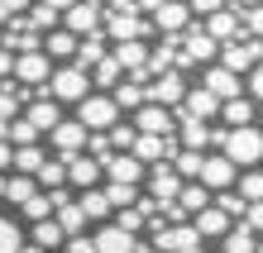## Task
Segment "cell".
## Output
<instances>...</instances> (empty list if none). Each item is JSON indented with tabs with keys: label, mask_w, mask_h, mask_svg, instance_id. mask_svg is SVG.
Segmentation results:
<instances>
[{
	"label": "cell",
	"mask_w": 263,
	"mask_h": 253,
	"mask_svg": "<svg viewBox=\"0 0 263 253\" xmlns=\"http://www.w3.org/2000/svg\"><path fill=\"white\" fill-rule=\"evenodd\" d=\"M101 163H96V158H91V153H82V158H72V163H67V186H77V191H91V186H96L101 182Z\"/></svg>",
	"instance_id": "d6986e66"
},
{
	"label": "cell",
	"mask_w": 263,
	"mask_h": 253,
	"mask_svg": "<svg viewBox=\"0 0 263 253\" xmlns=\"http://www.w3.org/2000/svg\"><path fill=\"white\" fill-rule=\"evenodd\" d=\"M110 53H115V62H120L125 72H139V67L148 62V43H144V38H120Z\"/></svg>",
	"instance_id": "484cf974"
},
{
	"label": "cell",
	"mask_w": 263,
	"mask_h": 253,
	"mask_svg": "<svg viewBox=\"0 0 263 253\" xmlns=\"http://www.w3.org/2000/svg\"><path fill=\"white\" fill-rule=\"evenodd\" d=\"M134 234L125 225H115V220H105V225L96 229V253H134Z\"/></svg>",
	"instance_id": "e0dca14e"
},
{
	"label": "cell",
	"mask_w": 263,
	"mask_h": 253,
	"mask_svg": "<svg viewBox=\"0 0 263 253\" xmlns=\"http://www.w3.org/2000/svg\"><path fill=\"white\" fill-rule=\"evenodd\" d=\"M249 96L263 101V62H258V67H249Z\"/></svg>",
	"instance_id": "816d5d0a"
},
{
	"label": "cell",
	"mask_w": 263,
	"mask_h": 253,
	"mask_svg": "<svg viewBox=\"0 0 263 253\" xmlns=\"http://www.w3.org/2000/svg\"><path fill=\"white\" fill-rule=\"evenodd\" d=\"M134 124H139V134H173L177 129V115L167 105H158V101H144L134 110Z\"/></svg>",
	"instance_id": "30bf717a"
},
{
	"label": "cell",
	"mask_w": 263,
	"mask_h": 253,
	"mask_svg": "<svg viewBox=\"0 0 263 253\" xmlns=\"http://www.w3.org/2000/svg\"><path fill=\"white\" fill-rule=\"evenodd\" d=\"M10 167H14V144L0 139V172H10Z\"/></svg>",
	"instance_id": "db71d44e"
},
{
	"label": "cell",
	"mask_w": 263,
	"mask_h": 253,
	"mask_svg": "<svg viewBox=\"0 0 263 253\" xmlns=\"http://www.w3.org/2000/svg\"><path fill=\"white\" fill-rule=\"evenodd\" d=\"M120 82H125V67L115 62V53H110V57H101L96 67H91V86H101V91H115Z\"/></svg>",
	"instance_id": "f1b7e54d"
},
{
	"label": "cell",
	"mask_w": 263,
	"mask_h": 253,
	"mask_svg": "<svg viewBox=\"0 0 263 253\" xmlns=\"http://www.w3.org/2000/svg\"><path fill=\"white\" fill-rule=\"evenodd\" d=\"M86 139H91V129H86L82 120H63V124L48 134V144H53V153L63 158V163H72V158L86 153Z\"/></svg>",
	"instance_id": "5b68a950"
},
{
	"label": "cell",
	"mask_w": 263,
	"mask_h": 253,
	"mask_svg": "<svg viewBox=\"0 0 263 253\" xmlns=\"http://www.w3.org/2000/svg\"><path fill=\"white\" fill-rule=\"evenodd\" d=\"M5 76H14V53L0 48V82H5Z\"/></svg>",
	"instance_id": "11a10c76"
},
{
	"label": "cell",
	"mask_w": 263,
	"mask_h": 253,
	"mask_svg": "<svg viewBox=\"0 0 263 253\" xmlns=\"http://www.w3.org/2000/svg\"><path fill=\"white\" fill-rule=\"evenodd\" d=\"M48 76H53V57L43 53V48H34V53H20L14 57V82L20 86H48Z\"/></svg>",
	"instance_id": "52a82bcc"
},
{
	"label": "cell",
	"mask_w": 263,
	"mask_h": 253,
	"mask_svg": "<svg viewBox=\"0 0 263 253\" xmlns=\"http://www.w3.org/2000/svg\"><path fill=\"white\" fill-rule=\"evenodd\" d=\"M43 5H53V10H63V14H67V10L77 5V0H43Z\"/></svg>",
	"instance_id": "680465c9"
},
{
	"label": "cell",
	"mask_w": 263,
	"mask_h": 253,
	"mask_svg": "<svg viewBox=\"0 0 263 253\" xmlns=\"http://www.w3.org/2000/svg\"><path fill=\"white\" fill-rule=\"evenodd\" d=\"M105 134H110L115 153H129V148L139 144V124H125V120H120V124H110V129H105Z\"/></svg>",
	"instance_id": "60d3db41"
},
{
	"label": "cell",
	"mask_w": 263,
	"mask_h": 253,
	"mask_svg": "<svg viewBox=\"0 0 263 253\" xmlns=\"http://www.w3.org/2000/svg\"><path fill=\"white\" fill-rule=\"evenodd\" d=\"M105 196H110V205H115V210H125V205H139V186L110 182V186H105Z\"/></svg>",
	"instance_id": "f6af8a7d"
},
{
	"label": "cell",
	"mask_w": 263,
	"mask_h": 253,
	"mask_svg": "<svg viewBox=\"0 0 263 253\" xmlns=\"http://www.w3.org/2000/svg\"><path fill=\"white\" fill-rule=\"evenodd\" d=\"M182 48H187L192 62H211V57H220V43H215L201 24H187V29H182Z\"/></svg>",
	"instance_id": "2e32d148"
},
{
	"label": "cell",
	"mask_w": 263,
	"mask_h": 253,
	"mask_svg": "<svg viewBox=\"0 0 263 253\" xmlns=\"http://www.w3.org/2000/svg\"><path fill=\"white\" fill-rule=\"evenodd\" d=\"M24 120H29V124H34V129H39V134H43V129H48V134H53V129H58V124H63V105H58L53 96H39V101H29V110H24Z\"/></svg>",
	"instance_id": "ac0fdd59"
},
{
	"label": "cell",
	"mask_w": 263,
	"mask_h": 253,
	"mask_svg": "<svg viewBox=\"0 0 263 253\" xmlns=\"http://www.w3.org/2000/svg\"><path fill=\"white\" fill-rule=\"evenodd\" d=\"M148 229H153V248H158V253H182V248L201 244V229L192 225V220H187V225H163V220L153 215Z\"/></svg>",
	"instance_id": "277c9868"
},
{
	"label": "cell",
	"mask_w": 263,
	"mask_h": 253,
	"mask_svg": "<svg viewBox=\"0 0 263 253\" xmlns=\"http://www.w3.org/2000/svg\"><path fill=\"white\" fill-rule=\"evenodd\" d=\"M120 115H125V110L115 105L110 91H91L86 101H77V120H82L91 134H96V129H110V124H120Z\"/></svg>",
	"instance_id": "3957f363"
},
{
	"label": "cell",
	"mask_w": 263,
	"mask_h": 253,
	"mask_svg": "<svg viewBox=\"0 0 263 253\" xmlns=\"http://www.w3.org/2000/svg\"><path fill=\"white\" fill-rule=\"evenodd\" d=\"M20 215L29 220V225H34V220H48V215H53V196H48V191H39V196H29V201L20 205Z\"/></svg>",
	"instance_id": "ab89813d"
},
{
	"label": "cell",
	"mask_w": 263,
	"mask_h": 253,
	"mask_svg": "<svg viewBox=\"0 0 263 253\" xmlns=\"http://www.w3.org/2000/svg\"><path fill=\"white\" fill-rule=\"evenodd\" d=\"M192 225L201 229V239H225V234H230V215L211 201L206 210H196V215H192Z\"/></svg>",
	"instance_id": "44dd1931"
},
{
	"label": "cell",
	"mask_w": 263,
	"mask_h": 253,
	"mask_svg": "<svg viewBox=\"0 0 263 253\" xmlns=\"http://www.w3.org/2000/svg\"><path fill=\"white\" fill-rule=\"evenodd\" d=\"M258 253H263V244H258Z\"/></svg>",
	"instance_id": "03108f58"
},
{
	"label": "cell",
	"mask_w": 263,
	"mask_h": 253,
	"mask_svg": "<svg viewBox=\"0 0 263 253\" xmlns=\"http://www.w3.org/2000/svg\"><path fill=\"white\" fill-rule=\"evenodd\" d=\"M187 24H192V5L187 0H163V5L153 10V29H158V34H182Z\"/></svg>",
	"instance_id": "4fadbf2b"
},
{
	"label": "cell",
	"mask_w": 263,
	"mask_h": 253,
	"mask_svg": "<svg viewBox=\"0 0 263 253\" xmlns=\"http://www.w3.org/2000/svg\"><path fill=\"white\" fill-rule=\"evenodd\" d=\"M244 225H249L254 234H263V201H254L249 210H244Z\"/></svg>",
	"instance_id": "f907efd6"
},
{
	"label": "cell",
	"mask_w": 263,
	"mask_h": 253,
	"mask_svg": "<svg viewBox=\"0 0 263 253\" xmlns=\"http://www.w3.org/2000/svg\"><path fill=\"white\" fill-rule=\"evenodd\" d=\"M58 14H63V10H53V5H43V0H34V5H29V24H34V29H58Z\"/></svg>",
	"instance_id": "ee69618b"
},
{
	"label": "cell",
	"mask_w": 263,
	"mask_h": 253,
	"mask_svg": "<svg viewBox=\"0 0 263 253\" xmlns=\"http://www.w3.org/2000/svg\"><path fill=\"white\" fill-rule=\"evenodd\" d=\"M173 115H177V124L182 120H211V115H220V96H211L206 86H187V101H182Z\"/></svg>",
	"instance_id": "9c48e42d"
},
{
	"label": "cell",
	"mask_w": 263,
	"mask_h": 253,
	"mask_svg": "<svg viewBox=\"0 0 263 253\" xmlns=\"http://www.w3.org/2000/svg\"><path fill=\"white\" fill-rule=\"evenodd\" d=\"M244 29H249V38H263V5H254L244 14Z\"/></svg>",
	"instance_id": "681fc988"
},
{
	"label": "cell",
	"mask_w": 263,
	"mask_h": 253,
	"mask_svg": "<svg viewBox=\"0 0 263 253\" xmlns=\"http://www.w3.org/2000/svg\"><path fill=\"white\" fill-rule=\"evenodd\" d=\"M39 96H53L58 105H77L91 96V72L77 67V62H67V67H53L48 86H39Z\"/></svg>",
	"instance_id": "6da1fadb"
},
{
	"label": "cell",
	"mask_w": 263,
	"mask_h": 253,
	"mask_svg": "<svg viewBox=\"0 0 263 253\" xmlns=\"http://www.w3.org/2000/svg\"><path fill=\"white\" fill-rule=\"evenodd\" d=\"M182 253H206V248H201V244H192V248H182Z\"/></svg>",
	"instance_id": "be15d7a7"
},
{
	"label": "cell",
	"mask_w": 263,
	"mask_h": 253,
	"mask_svg": "<svg viewBox=\"0 0 263 253\" xmlns=\"http://www.w3.org/2000/svg\"><path fill=\"white\" fill-rule=\"evenodd\" d=\"M220 153H225L235 167H254V163H263V129H258V124H239V129H230Z\"/></svg>",
	"instance_id": "7a4b0ae2"
},
{
	"label": "cell",
	"mask_w": 263,
	"mask_h": 253,
	"mask_svg": "<svg viewBox=\"0 0 263 253\" xmlns=\"http://www.w3.org/2000/svg\"><path fill=\"white\" fill-rule=\"evenodd\" d=\"M263 62V38H235V43H220V67H230V72H249V67H258Z\"/></svg>",
	"instance_id": "8992f818"
},
{
	"label": "cell",
	"mask_w": 263,
	"mask_h": 253,
	"mask_svg": "<svg viewBox=\"0 0 263 253\" xmlns=\"http://www.w3.org/2000/svg\"><path fill=\"white\" fill-rule=\"evenodd\" d=\"M239 196L244 201H263V172H244V177H239Z\"/></svg>",
	"instance_id": "bcb514c9"
},
{
	"label": "cell",
	"mask_w": 263,
	"mask_h": 253,
	"mask_svg": "<svg viewBox=\"0 0 263 253\" xmlns=\"http://www.w3.org/2000/svg\"><path fill=\"white\" fill-rule=\"evenodd\" d=\"M134 253H158V248H153V244H139V248H134Z\"/></svg>",
	"instance_id": "6125c7cd"
},
{
	"label": "cell",
	"mask_w": 263,
	"mask_h": 253,
	"mask_svg": "<svg viewBox=\"0 0 263 253\" xmlns=\"http://www.w3.org/2000/svg\"><path fill=\"white\" fill-rule=\"evenodd\" d=\"M148 101H158L167 110H177L182 101H187V82H182V72H158L148 82Z\"/></svg>",
	"instance_id": "8fae6325"
},
{
	"label": "cell",
	"mask_w": 263,
	"mask_h": 253,
	"mask_svg": "<svg viewBox=\"0 0 263 253\" xmlns=\"http://www.w3.org/2000/svg\"><path fill=\"white\" fill-rule=\"evenodd\" d=\"M158 5H163V0H134V10H148V14L158 10Z\"/></svg>",
	"instance_id": "6f0895ef"
},
{
	"label": "cell",
	"mask_w": 263,
	"mask_h": 253,
	"mask_svg": "<svg viewBox=\"0 0 263 253\" xmlns=\"http://www.w3.org/2000/svg\"><path fill=\"white\" fill-rule=\"evenodd\" d=\"M63 20H67L63 29H72L77 38H86V34H96V29L105 24V5H101V0H77Z\"/></svg>",
	"instance_id": "ba28073f"
},
{
	"label": "cell",
	"mask_w": 263,
	"mask_h": 253,
	"mask_svg": "<svg viewBox=\"0 0 263 253\" xmlns=\"http://www.w3.org/2000/svg\"><path fill=\"white\" fill-rule=\"evenodd\" d=\"M244 10H215V14H206V34L215 38V43H235V38H244V20H239Z\"/></svg>",
	"instance_id": "5bb4252c"
},
{
	"label": "cell",
	"mask_w": 263,
	"mask_h": 253,
	"mask_svg": "<svg viewBox=\"0 0 263 253\" xmlns=\"http://www.w3.org/2000/svg\"><path fill=\"white\" fill-rule=\"evenodd\" d=\"M43 186H39V177H29V172H10V182H5V201L10 205H24L29 196H39Z\"/></svg>",
	"instance_id": "83f0119b"
},
{
	"label": "cell",
	"mask_w": 263,
	"mask_h": 253,
	"mask_svg": "<svg viewBox=\"0 0 263 253\" xmlns=\"http://www.w3.org/2000/svg\"><path fill=\"white\" fill-rule=\"evenodd\" d=\"M201 186H211V191H230L235 186V163H230L225 153H215V158H201Z\"/></svg>",
	"instance_id": "7c38bea8"
},
{
	"label": "cell",
	"mask_w": 263,
	"mask_h": 253,
	"mask_svg": "<svg viewBox=\"0 0 263 253\" xmlns=\"http://www.w3.org/2000/svg\"><path fill=\"white\" fill-rule=\"evenodd\" d=\"M201 86H206L211 96H220V101H235V96H239V72H230V67H211L206 76H201Z\"/></svg>",
	"instance_id": "7402d4cb"
},
{
	"label": "cell",
	"mask_w": 263,
	"mask_h": 253,
	"mask_svg": "<svg viewBox=\"0 0 263 253\" xmlns=\"http://www.w3.org/2000/svg\"><path fill=\"white\" fill-rule=\"evenodd\" d=\"M43 158H48V153H43L39 144H29V148H14V167H10V172H29V177H34V172L43 167Z\"/></svg>",
	"instance_id": "f35d334b"
},
{
	"label": "cell",
	"mask_w": 263,
	"mask_h": 253,
	"mask_svg": "<svg viewBox=\"0 0 263 253\" xmlns=\"http://www.w3.org/2000/svg\"><path fill=\"white\" fill-rule=\"evenodd\" d=\"M77 43H82V38H77L72 29L58 24V29H48V34H43V53L58 57V62H67V57H77Z\"/></svg>",
	"instance_id": "cb8c5ba5"
},
{
	"label": "cell",
	"mask_w": 263,
	"mask_h": 253,
	"mask_svg": "<svg viewBox=\"0 0 263 253\" xmlns=\"http://www.w3.org/2000/svg\"><path fill=\"white\" fill-rule=\"evenodd\" d=\"M24 244H29V229L20 225V220L0 215V253H20Z\"/></svg>",
	"instance_id": "4dcf8cb0"
},
{
	"label": "cell",
	"mask_w": 263,
	"mask_h": 253,
	"mask_svg": "<svg viewBox=\"0 0 263 253\" xmlns=\"http://www.w3.org/2000/svg\"><path fill=\"white\" fill-rule=\"evenodd\" d=\"M29 5L34 0H0V24H10L14 14H29Z\"/></svg>",
	"instance_id": "7dc6e473"
},
{
	"label": "cell",
	"mask_w": 263,
	"mask_h": 253,
	"mask_svg": "<svg viewBox=\"0 0 263 253\" xmlns=\"http://www.w3.org/2000/svg\"><path fill=\"white\" fill-rule=\"evenodd\" d=\"M29 244H39V248H63L67 244V234H63V225H58V220L48 215V220H34V225H29Z\"/></svg>",
	"instance_id": "d4e9b609"
},
{
	"label": "cell",
	"mask_w": 263,
	"mask_h": 253,
	"mask_svg": "<svg viewBox=\"0 0 263 253\" xmlns=\"http://www.w3.org/2000/svg\"><path fill=\"white\" fill-rule=\"evenodd\" d=\"M5 182H10V172H0V201H5Z\"/></svg>",
	"instance_id": "94428289"
},
{
	"label": "cell",
	"mask_w": 263,
	"mask_h": 253,
	"mask_svg": "<svg viewBox=\"0 0 263 253\" xmlns=\"http://www.w3.org/2000/svg\"><path fill=\"white\" fill-rule=\"evenodd\" d=\"M10 144H14V148H29V144H39V129H34L29 120H20V115H14V120H10Z\"/></svg>",
	"instance_id": "7bdbcfd3"
},
{
	"label": "cell",
	"mask_w": 263,
	"mask_h": 253,
	"mask_svg": "<svg viewBox=\"0 0 263 253\" xmlns=\"http://www.w3.org/2000/svg\"><path fill=\"white\" fill-rule=\"evenodd\" d=\"M211 201H215V205H220V210H225V215H230V220H235V215H239V220H244V210H249V201H244V196H239V191H235V186H230V191H215V196H211Z\"/></svg>",
	"instance_id": "b9f144b4"
},
{
	"label": "cell",
	"mask_w": 263,
	"mask_h": 253,
	"mask_svg": "<svg viewBox=\"0 0 263 253\" xmlns=\"http://www.w3.org/2000/svg\"><path fill=\"white\" fill-rule=\"evenodd\" d=\"M53 220L63 225V234H82V225H86V210H82L77 201H67V205H58V210H53Z\"/></svg>",
	"instance_id": "74e56055"
},
{
	"label": "cell",
	"mask_w": 263,
	"mask_h": 253,
	"mask_svg": "<svg viewBox=\"0 0 263 253\" xmlns=\"http://www.w3.org/2000/svg\"><path fill=\"white\" fill-rule=\"evenodd\" d=\"M20 253H48V248H39V244H24V248H20Z\"/></svg>",
	"instance_id": "91938a15"
},
{
	"label": "cell",
	"mask_w": 263,
	"mask_h": 253,
	"mask_svg": "<svg viewBox=\"0 0 263 253\" xmlns=\"http://www.w3.org/2000/svg\"><path fill=\"white\" fill-rule=\"evenodd\" d=\"M187 5H192V14H215L225 0H187Z\"/></svg>",
	"instance_id": "f5cc1de1"
},
{
	"label": "cell",
	"mask_w": 263,
	"mask_h": 253,
	"mask_svg": "<svg viewBox=\"0 0 263 253\" xmlns=\"http://www.w3.org/2000/svg\"><path fill=\"white\" fill-rule=\"evenodd\" d=\"M34 177H39L43 191H53V186H67V163H63V158H43V167L34 172Z\"/></svg>",
	"instance_id": "836d02e7"
},
{
	"label": "cell",
	"mask_w": 263,
	"mask_h": 253,
	"mask_svg": "<svg viewBox=\"0 0 263 253\" xmlns=\"http://www.w3.org/2000/svg\"><path fill=\"white\" fill-rule=\"evenodd\" d=\"M110 96H115V105H120V110H139V105L148 101V86H139L134 76H125V82H120Z\"/></svg>",
	"instance_id": "1f68e13d"
},
{
	"label": "cell",
	"mask_w": 263,
	"mask_h": 253,
	"mask_svg": "<svg viewBox=\"0 0 263 253\" xmlns=\"http://www.w3.org/2000/svg\"><path fill=\"white\" fill-rule=\"evenodd\" d=\"M177 144L201 153V148L211 144V129H206V120H182V134H177Z\"/></svg>",
	"instance_id": "e575fe53"
},
{
	"label": "cell",
	"mask_w": 263,
	"mask_h": 253,
	"mask_svg": "<svg viewBox=\"0 0 263 253\" xmlns=\"http://www.w3.org/2000/svg\"><path fill=\"white\" fill-rule=\"evenodd\" d=\"M77 205L86 210V220H101V225H105V220H110V210H115L110 196H105V186H91V191H82V201H77Z\"/></svg>",
	"instance_id": "f546056e"
},
{
	"label": "cell",
	"mask_w": 263,
	"mask_h": 253,
	"mask_svg": "<svg viewBox=\"0 0 263 253\" xmlns=\"http://www.w3.org/2000/svg\"><path fill=\"white\" fill-rule=\"evenodd\" d=\"M201 158H206V153H196V148H177L167 163L177 167V177H182V182H196V177H201Z\"/></svg>",
	"instance_id": "d6a6232c"
},
{
	"label": "cell",
	"mask_w": 263,
	"mask_h": 253,
	"mask_svg": "<svg viewBox=\"0 0 263 253\" xmlns=\"http://www.w3.org/2000/svg\"><path fill=\"white\" fill-rule=\"evenodd\" d=\"M63 253H96V239H86V234H67Z\"/></svg>",
	"instance_id": "c3c4849f"
},
{
	"label": "cell",
	"mask_w": 263,
	"mask_h": 253,
	"mask_svg": "<svg viewBox=\"0 0 263 253\" xmlns=\"http://www.w3.org/2000/svg\"><path fill=\"white\" fill-rule=\"evenodd\" d=\"M144 167L148 163H139L134 153H115L110 163H105V177H110V182H125V186H139V182H144Z\"/></svg>",
	"instance_id": "ffe728a7"
},
{
	"label": "cell",
	"mask_w": 263,
	"mask_h": 253,
	"mask_svg": "<svg viewBox=\"0 0 263 253\" xmlns=\"http://www.w3.org/2000/svg\"><path fill=\"white\" fill-rule=\"evenodd\" d=\"M105 38H110L105 29H96V34H86L82 43H77V57H72V62H77V67H86V72H91V67H96L101 57H110V48H105Z\"/></svg>",
	"instance_id": "603a6c76"
},
{
	"label": "cell",
	"mask_w": 263,
	"mask_h": 253,
	"mask_svg": "<svg viewBox=\"0 0 263 253\" xmlns=\"http://www.w3.org/2000/svg\"><path fill=\"white\" fill-rule=\"evenodd\" d=\"M258 129H263V110H258Z\"/></svg>",
	"instance_id": "e7e4bbea"
},
{
	"label": "cell",
	"mask_w": 263,
	"mask_h": 253,
	"mask_svg": "<svg viewBox=\"0 0 263 253\" xmlns=\"http://www.w3.org/2000/svg\"><path fill=\"white\" fill-rule=\"evenodd\" d=\"M211 196H215V191H211V186H201V182H182V191H177V201L187 205L192 215H196V210H206Z\"/></svg>",
	"instance_id": "d590c367"
},
{
	"label": "cell",
	"mask_w": 263,
	"mask_h": 253,
	"mask_svg": "<svg viewBox=\"0 0 263 253\" xmlns=\"http://www.w3.org/2000/svg\"><path fill=\"white\" fill-rule=\"evenodd\" d=\"M148 191H153V201H177V191H182V177H177V167L173 163H153V172H148Z\"/></svg>",
	"instance_id": "9a60e30c"
},
{
	"label": "cell",
	"mask_w": 263,
	"mask_h": 253,
	"mask_svg": "<svg viewBox=\"0 0 263 253\" xmlns=\"http://www.w3.org/2000/svg\"><path fill=\"white\" fill-rule=\"evenodd\" d=\"M230 10H249V5H263V0H225Z\"/></svg>",
	"instance_id": "9f6ffc18"
},
{
	"label": "cell",
	"mask_w": 263,
	"mask_h": 253,
	"mask_svg": "<svg viewBox=\"0 0 263 253\" xmlns=\"http://www.w3.org/2000/svg\"><path fill=\"white\" fill-rule=\"evenodd\" d=\"M220 120H225V129H239V124H254L258 120V110H254V101L235 96V101H220Z\"/></svg>",
	"instance_id": "4316f807"
},
{
	"label": "cell",
	"mask_w": 263,
	"mask_h": 253,
	"mask_svg": "<svg viewBox=\"0 0 263 253\" xmlns=\"http://www.w3.org/2000/svg\"><path fill=\"white\" fill-rule=\"evenodd\" d=\"M225 253H258V244H254V229L244 225H230V234H225Z\"/></svg>",
	"instance_id": "8d00e7d4"
}]
</instances>
